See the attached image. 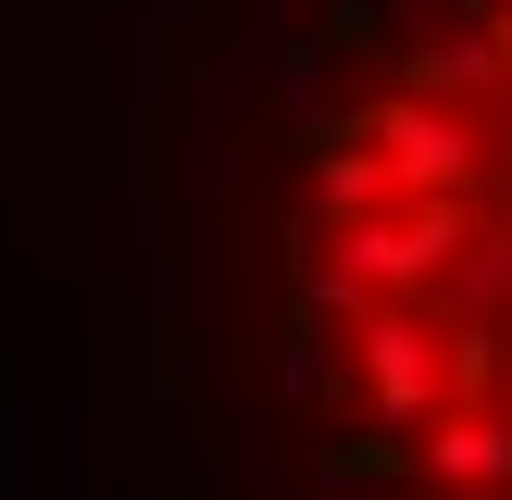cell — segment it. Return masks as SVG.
<instances>
[{"label": "cell", "mask_w": 512, "mask_h": 500, "mask_svg": "<svg viewBox=\"0 0 512 500\" xmlns=\"http://www.w3.org/2000/svg\"><path fill=\"white\" fill-rule=\"evenodd\" d=\"M288 363L325 463L512 500V0L363 50L288 150Z\"/></svg>", "instance_id": "6da1fadb"}]
</instances>
